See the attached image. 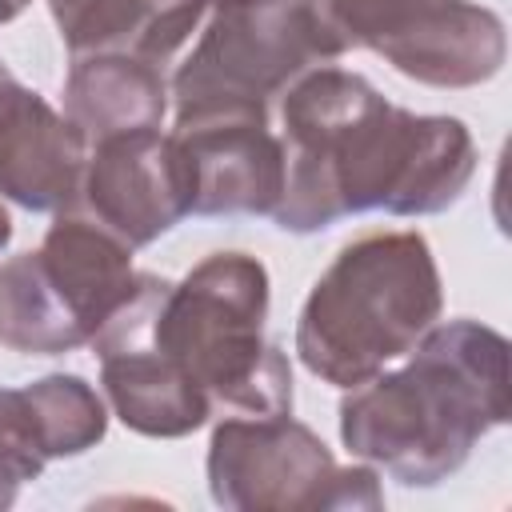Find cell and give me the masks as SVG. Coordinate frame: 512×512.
I'll return each mask as SVG.
<instances>
[{
  "label": "cell",
  "mask_w": 512,
  "mask_h": 512,
  "mask_svg": "<svg viewBox=\"0 0 512 512\" xmlns=\"http://www.w3.org/2000/svg\"><path fill=\"white\" fill-rule=\"evenodd\" d=\"M284 232H320L344 216H432L456 204L476 172V144L456 116L388 104L364 76L320 64L280 104Z\"/></svg>",
  "instance_id": "6da1fadb"
},
{
  "label": "cell",
  "mask_w": 512,
  "mask_h": 512,
  "mask_svg": "<svg viewBox=\"0 0 512 512\" xmlns=\"http://www.w3.org/2000/svg\"><path fill=\"white\" fill-rule=\"evenodd\" d=\"M408 356L404 368L348 388L340 440L404 488H432L508 424V340L476 320H448Z\"/></svg>",
  "instance_id": "7a4b0ae2"
},
{
  "label": "cell",
  "mask_w": 512,
  "mask_h": 512,
  "mask_svg": "<svg viewBox=\"0 0 512 512\" xmlns=\"http://www.w3.org/2000/svg\"><path fill=\"white\" fill-rule=\"evenodd\" d=\"M136 316L144 340L188 380L212 408L244 416L292 412L288 356L264 336L268 272L248 252H216L184 280H140Z\"/></svg>",
  "instance_id": "3957f363"
},
{
  "label": "cell",
  "mask_w": 512,
  "mask_h": 512,
  "mask_svg": "<svg viewBox=\"0 0 512 512\" xmlns=\"http://www.w3.org/2000/svg\"><path fill=\"white\" fill-rule=\"evenodd\" d=\"M440 272L420 232H372L340 248L296 320L300 364L356 388L408 356L440 320Z\"/></svg>",
  "instance_id": "277c9868"
},
{
  "label": "cell",
  "mask_w": 512,
  "mask_h": 512,
  "mask_svg": "<svg viewBox=\"0 0 512 512\" xmlns=\"http://www.w3.org/2000/svg\"><path fill=\"white\" fill-rule=\"evenodd\" d=\"M132 248L92 216L56 212L40 248L0 264V344L56 356L92 344L140 288Z\"/></svg>",
  "instance_id": "5b68a950"
},
{
  "label": "cell",
  "mask_w": 512,
  "mask_h": 512,
  "mask_svg": "<svg viewBox=\"0 0 512 512\" xmlns=\"http://www.w3.org/2000/svg\"><path fill=\"white\" fill-rule=\"evenodd\" d=\"M344 56L312 0H212L208 28L172 76L176 120L208 112L268 116L304 72Z\"/></svg>",
  "instance_id": "8992f818"
},
{
  "label": "cell",
  "mask_w": 512,
  "mask_h": 512,
  "mask_svg": "<svg viewBox=\"0 0 512 512\" xmlns=\"http://www.w3.org/2000/svg\"><path fill=\"white\" fill-rule=\"evenodd\" d=\"M208 492L228 512H332L380 508L368 464L340 468L328 444L292 412L232 416L212 428Z\"/></svg>",
  "instance_id": "52a82bcc"
},
{
  "label": "cell",
  "mask_w": 512,
  "mask_h": 512,
  "mask_svg": "<svg viewBox=\"0 0 512 512\" xmlns=\"http://www.w3.org/2000/svg\"><path fill=\"white\" fill-rule=\"evenodd\" d=\"M312 8L344 52L368 48L428 88L484 84L508 56L504 20L472 0H312Z\"/></svg>",
  "instance_id": "ba28073f"
},
{
  "label": "cell",
  "mask_w": 512,
  "mask_h": 512,
  "mask_svg": "<svg viewBox=\"0 0 512 512\" xmlns=\"http://www.w3.org/2000/svg\"><path fill=\"white\" fill-rule=\"evenodd\" d=\"M192 192V160L180 140L160 128H140L88 148L76 204L128 248H144L192 216Z\"/></svg>",
  "instance_id": "9c48e42d"
},
{
  "label": "cell",
  "mask_w": 512,
  "mask_h": 512,
  "mask_svg": "<svg viewBox=\"0 0 512 512\" xmlns=\"http://www.w3.org/2000/svg\"><path fill=\"white\" fill-rule=\"evenodd\" d=\"M172 136L192 160V216H272L284 196V144L256 112L176 120Z\"/></svg>",
  "instance_id": "30bf717a"
},
{
  "label": "cell",
  "mask_w": 512,
  "mask_h": 512,
  "mask_svg": "<svg viewBox=\"0 0 512 512\" xmlns=\"http://www.w3.org/2000/svg\"><path fill=\"white\" fill-rule=\"evenodd\" d=\"M84 160L80 128L0 68V196L28 212H72Z\"/></svg>",
  "instance_id": "8fae6325"
},
{
  "label": "cell",
  "mask_w": 512,
  "mask_h": 512,
  "mask_svg": "<svg viewBox=\"0 0 512 512\" xmlns=\"http://www.w3.org/2000/svg\"><path fill=\"white\" fill-rule=\"evenodd\" d=\"M136 292L92 340L100 356V384L124 428L156 440H176L196 432L212 416V404L144 340L136 316Z\"/></svg>",
  "instance_id": "7c38bea8"
},
{
  "label": "cell",
  "mask_w": 512,
  "mask_h": 512,
  "mask_svg": "<svg viewBox=\"0 0 512 512\" xmlns=\"http://www.w3.org/2000/svg\"><path fill=\"white\" fill-rule=\"evenodd\" d=\"M212 0H48L60 40L72 56L124 52L168 64Z\"/></svg>",
  "instance_id": "4fadbf2b"
},
{
  "label": "cell",
  "mask_w": 512,
  "mask_h": 512,
  "mask_svg": "<svg viewBox=\"0 0 512 512\" xmlns=\"http://www.w3.org/2000/svg\"><path fill=\"white\" fill-rule=\"evenodd\" d=\"M164 112H168V84L160 68L124 52L76 56L64 80V116L80 128L88 148L104 136L160 128Z\"/></svg>",
  "instance_id": "5bb4252c"
},
{
  "label": "cell",
  "mask_w": 512,
  "mask_h": 512,
  "mask_svg": "<svg viewBox=\"0 0 512 512\" xmlns=\"http://www.w3.org/2000/svg\"><path fill=\"white\" fill-rule=\"evenodd\" d=\"M40 424H44V440H48V456H80L88 448H96L108 432V408L100 400V392L72 372H52L28 384Z\"/></svg>",
  "instance_id": "9a60e30c"
},
{
  "label": "cell",
  "mask_w": 512,
  "mask_h": 512,
  "mask_svg": "<svg viewBox=\"0 0 512 512\" xmlns=\"http://www.w3.org/2000/svg\"><path fill=\"white\" fill-rule=\"evenodd\" d=\"M48 440L36 400L24 388H0V508L16 500L24 480H36L48 464Z\"/></svg>",
  "instance_id": "2e32d148"
},
{
  "label": "cell",
  "mask_w": 512,
  "mask_h": 512,
  "mask_svg": "<svg viewBox=\"0 0 512 512\" xmlns=\"http://www.w3.org/2000/svg\"><path fill=\"white\" fill-rule=\"evenodd\" d=\"M32 0H0V24H8V20H16L24 8H28Z\"/></svg>",
  "instance_id": "e0dca14e"
},
{
  "label": "cell",
  "mask_w": 512,
  "mask_h": 512,
  "mask_svg": "<svg viewBox=\"0 0 512 512\" xmlns=\"http://www.w3.org/2000/svg\"><path fill=\"white\" fill-rule=\"evenodd\" d=\"M8 240H12V216H8L4 204H0V252L8 248Z\"/></svg>",
  "instance_id": "ac0fdd59"
}]
</instances>
